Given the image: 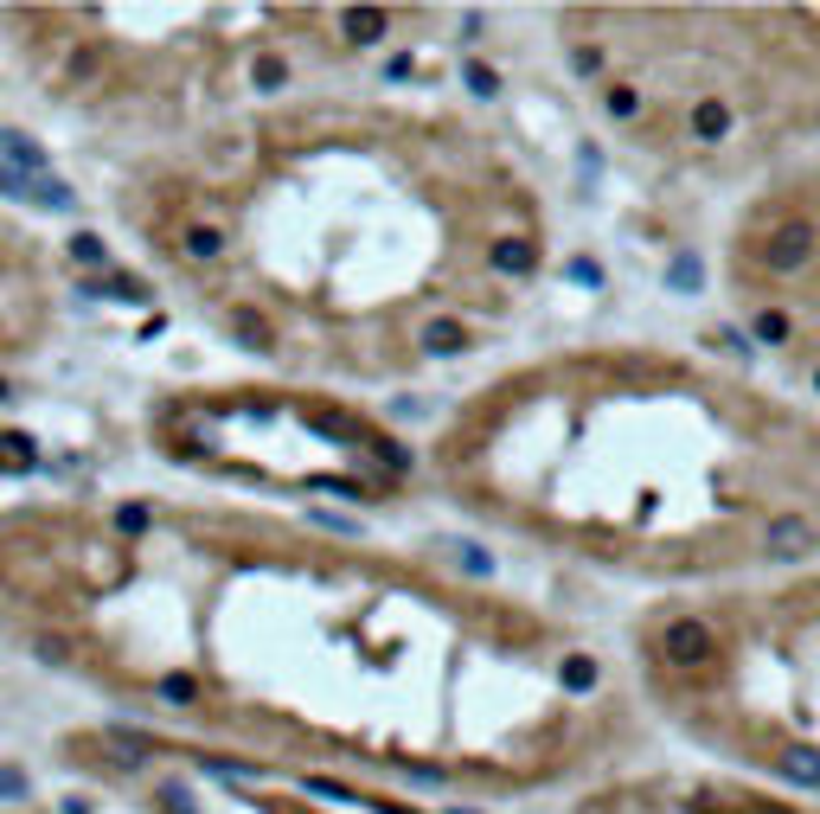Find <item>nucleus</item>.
Listing matches in <instances>:
<instances>
[{
  "mask_svg": "<svg viewBox=\"0 0 820 814\" xmlns=\"http://www.w3.org/2000/svg\"><path fill=\"white\" fill-rule=\"evenodd\" d=\"M763 264L776 276H802L815 264V225H782V231L763 244Z\"/></svg>",
  "mask_w": 820,
  "mask_h": 814,
  "instance_id": "f257e3e1",
  "label": "nucleus"
},
{
  "mask_svg": "<svg viewBox=\"0 0 820 814\" xmlns=\"http://www.w3.org/2000/svg\"><path fill=\"white\" fill-rule=\"evenodd\" d=\"M661 654H667L674 667H705V661H712V628H705V622H692V615L667 622V635H661Z\"/></svg>",
  "mask_w": 820,
  "mask_h": 814,
  "instance_id": "f03ea898",
  "label": "nucleus"
},
{
  "mask_svg": "<svg viewBox=\"0 0 820 814\" xmlns=\"http://www.w3.org/2000/svg\"><path fill=\"white\" fill-rule=\"evenodd\" d=\"M815 545V526L802 520V513H782V520H769V558H802Z\"/></svg>",
  "mask_w": 820,
  "mask_h": 814,
  "instance_id": "7ed1b4c3",
  "label": "nucleus"
},
{
  "mask_svg": "<svg viewBox=\"0 0 820 814\" xmlns=\"http://www.w3.org/2000/svg\"><path fill=\"white\" fill-rule=\"evenodd\" d=\"M302 423H308V430H321V436H334V443H346V449H366V436H372V430H359V423H353V417H341V410H302Z\"/></svg>",
  "mask_w": 820,
  "mask_h": 814,
  "instance_id": "20e7f679",
  "label": "nucleus"
},
{
  "mask_svg": "<svg viewBox=\"0 0 820 814\" xmlns=\"http://www.w3.org/2000/svg\"><path fill=\"white\" fill-rule=\"evenodd\" d=\"M776 770H782V783H795V789H820V750L815 745H795L776 756Z\"/></svg>",
  "mask_w": 820,
  "mask_h": 814,
  "instance_id": "39448f33",
  "label": "nucleus"
},
{
  "mask_svg": "<svg viewBox=\"0 0 820 814\" xmlns=\"http://www.w3.org/2000/svg\"><path fill=\"white\" fill-rule=\"evenodd\" d=\"M692 136L718 148V141L731 136V103H718V97H699V103H692Z\"/></svg>",
  "mask_w": 820,
  "mask_h": 814,
  "instance_id": "423d86ee",
  "label": "nucleus"
},
{
  "mask_svg": "<svg viewBox=\"0 0 820 814\" xmlns=\"http://www.w3.org/2000/svg\"><path fill=\"white\" fill-rule=\"evenodd\" d=\"M494 270L500 276H533L539 270V244H533V238H500V244H494Z\"/></svg>",
  "mask_w": 820,
  "mask_h": 814,
  "instance_id": "0eeeda50",
  "label": "nucleus"
},
{
  "mask_svg": "<svg viewBox=\"0 0 820 814\" xmlns=\"http://www.w3.org/2000/svg\"><path fill=\"white\" fill-rule=\"evenodd\" d=\"M341 33L353 39V46H379V39H385V7H346Z\"/></svg>",
  "mask_w": 820,
  "mask_h": 814,
  "instance_id": "6e6552de",
  "label": "nucleus"
},
{
  "mask_svg": "<svg viewBox=\"0 0 820 814\" xmlns=\"http://www.w3.org/2000/svg\"><path fill=\"white\" fill-rule=\"evenodd\" d=\"M33 469H39V449H33V436L7 430V436H0V475H33Z\"/></svg>",
  "mask_w": 820,
  "mask_h": 814,
  "instance_id": "1a4fd4ad",
  "label": "nucleus"
},
{
  "mask_svg": "<svg viewBox=\"0 0 820 814\" xmlns=\"http://www.w3.org/2000/svg\"><path fill=\"white\" fill-rule=\"evenodd\" d=\"M462 346H469V328H462V321H430V328H423V353H430V359H456Z\"/></svg>",
  "mask_w": 820,
  "mask_h": 814,
  "instance_id": "9d476101",
  "label": "nucleus"
},
{
  "mask_svg": "<svg viewBox=\"0 0 820 814\" xmlns=\"http://www.w3.org/2000/svg\"><path fill=\"white\" fill-rule=\"evenodd\" d=\"M789 334H795V321H789L782 308H763L751 321V340H763V346H789Z\"/></svg>",
  "mask_w": 820,
  "mask_h": 814,
  "instance_id": "9b49d317",
  "label": "nucleus"
},
{
  "mask_svg": "<svg viewBox=\"0 0 820 814\" xmlns=\"http://www.w3.org/2000/svg\"><path fill=\"white\" fill-rule=\"evenodd\" d=\"M699 282H705V264H699V257H692V251H680V257H674V264H667V289H680V295H692V289H699Z\"/></svg>",
  "mask_w": 820,
  "mask_h": 814,
  "instance_id": "f8f14e48",
  "label": "nucleus"
},
{
  "mask_svg": "<svg viewBox=\"0 0 820 814\" xmlns=\"http://www.w3.org/2000/svg\"><path fill=\"white\" fill-rule=\"evenodd\" d=\"M71 264H84V270H103V264H110V251H103V238H90V231H77V238H71Z\"/></svg>",
  "mask_w": 820,
  "mask_h": 814,
  "instance_id": "ddd939ff",
  "label": "nucleus"
},
{
  "mask_svg": "<svg viewBox=\"0 0 820 814\" xmlns=\"http://www.w3.org/2000/svg\"><path fill=\"white\" fill-rule=\"evenodd\" d=\"M218 251H225V238H218L212 225H193V231H187V257H193V264H212Z\"/></svg>",
  "mask_w": 820,
  "mask_h": 814,
  "instance_id": "4468645a",
  "label": "nucleus"
},
{
  "mask_svg": "<svg viewBox=\"0 0 820 814\" xmlns=\"http://www.w3.org/2000/svg\"><path fill=\"white\" fill-rule=\"evenodd\" d=\"M558 679H564L571 692H590V686H597V661H590V654H571V661L558 667Z\"/></svg>",
  "mask_w": 820,
  "mask_h": 814,
  "instance_id": "2eb2a0df",
  "label": "nucleus"
},
{
  "mask_svg": "<svg viewBox=\"0 0 820 814\" xmlns=\"http://www.w3.org/2000/svg\"><path fill=\"white\" fill-rule=\"evenodd\" d=\"M366 449H372L392 475H405V469H410V449H405V443H392V436H366Z\"/></svg>",
  "mask_w": 820,
  "mask_h": 814,
  "instance_id": "dca6fc26",
  "label": "nucleus"
},
{
  "mask_svg": "<svg viewBox=\"0 0 820 814\" xmlns=\"http://www.w3.org/2000/svg\"><path fill=\"white\" fill-rule=\"evenodd\" d=\"M110 745H116V750H110V756H116V763H123V770H136L141 756H148V750H154V745H148V738H136V732H110Z\"/></svg>",
  "mask_w": 820,
  "mask_h": 814,
  "instance_id": "f3484780",
  "label": "nucleus"
},
{
  "mask_svg": "<svg viewBox=\"0 0 820 814\" xmlns=\"http://www.w3.org/2000/svg\"><path fill=\"white\" fill-rule=\"evenodd\" d=\"M161 699H167V705H193V699H200V679L193 674H167L161 679Z\"/></svg>",
  "mask_w": 820,
  "mask_h": 814,
  "instance_id": "a211bd4d",
  "label": "nucleus"
},
{
  "mask_svg": "<svg viewBox=\"0 0 820 814\" xmlns=\"http://www.w3.org/2000/svg\"><path fill=\"white\" fill-rule=\"evenodd\" d=\"M302 789H308V796H321V802H359V796H353L346 783H334V776H302Z\"/></svg>",
  "mask_w": 820,
  "mask_h": 814,
  "instance_id": "6ab92c4d",
  "label": "nucleus"
},
{
  "mask_svg": "<svg viewBox=\"0 0 820 814\" xmlns=\"http://www.w3.org/2000/svg\"><path fill=\"white\" fill-rule=\"evenodd\" d=\"M116 533H129V539H141V533H148V507H141V500L116 507Z\"/></svg>",
  "mask_w": 820,
  "mask_h": 814,
  "instance_id": "aec40b11",
  "label": "nucleus"
},
{
  "mask_svg": "<svg viewBox=\"0 0 820 814\" xmlns=\"http://www.w3.org/2000/svg\"><path fill=\"white\" fill-rule=\"evenodd\" d=\"M26 770H13V763H0V802H26Z\"/></svg>",
  "mask_w": 820,
  "mask_h": 814,
  "instance_id": "412c9836",
  "label": "nucleus"
},
{
  "mask_svg": "<svg viewBox=\"0 0 820 814\" xmlns=\"http://www.w3.org/2000/svg\"><path fill=\"white\" fill-rule=\"evenodd\" d=\"M33 200L39 205H71V187L65 180H52V174H39V180H33Z\"/></svg>",
  "mask_w": 820,
  "mask_h": 814,
  "instance_id": "4be33fe9",
  "label": "nucleus"
},
{
  "mask_svg": "<svg viewBox=\"0 0 820 814\" xmlns=\"http://www.w3.org/2000/svg\"><path fill=\"white\" fill-rule=\"evenodd\" d=\"M282 77H289V65H282L276 52H264V59H257V90H282Z\"/></svg>",
  "mask_w": 820,
  "mask_h": 814,
  "instance_id": "5701e85b",
  "label": "nucleus"
},
{
  "mask_svg": "<svg viewBox=\"0 0 820 814\" xmlns=\"http://www.w3.org/2000/svg\"><path fill=\"white\" fill-rule=\"evenodd\" d=\"M231 328H238V340H244V346H270V328H264L257 315H238Z\"/></svg>",
  "mask_w": 820,
  "mask_h": 814,
  "instance_id": "b1692460",
  "label": "nucleus"
},
{
  "mask_svg": "<svg viewBox=\"0 0 820 814\" xmlns=\"http://www.w3.org/2000/svg\"><path fill=\"white\" fill-rule=\"evenodd\" d=\"M161 809H167V814H200V809H193V796H187L180 783H161Z\"/></svg>",
  "mask_w": 820,
  "mask_h": 814,
  "instance_id": "393cba45",
  "label": "nucleus"
},
{
  "mask_svg": "<svg viewBox=\"0 0 820 814\" xmlns=\"http://www.w3.org/2000/svg\"><path fill=\"white\" fill-rule=\"evenodd\" d=\"M462 84H469L475 97H494V90H500V77H494L487 65H469V71H462Z\"/></svg>",
  "mask_w": 820,
  "mask_h": 814,
  "instance_id": "a878e982",
  "label": "nucleus"
},
{
  "mask_svg": "<svg viewBox=\"0 0 820 814\" xmlns=\"http://www.w3.org/2000/svg\"><path fill=\"white\" fill-rule=\"evenodd\" d=\"M603 103H610V116H635V110H641V97H635L628 84H615V90L603 97Z\"/></svg>",
  "mask_w": 820,
  "mask_h": 814,
  "instance_id": "bb28decb",
  "label": "nucleus"
},
{
  "mask_svg": "<svg viewBox=\"0 0 820 814\" xmlns=\"http://www.w3.org/2000/svg\"><path fill=\"white\" fill-rule=\"evenodd\" d=\"M571 282H584V289H603V270H597L590 257H571Z\"/></svg>",
  "mask_w": 820,
  "mask_h": 814,
  "instance_id": "cd10ccee",
  "label": "nucleus"
},
{
  "mask_svg": "<svg viewBox=\"0 0 820 814\" xmlns=\"http://www.w3.org/2000/svg\"><path fill=\"white\" fill-rule=\"evenodd\" d=\"M462 571H469V577H487V571H494V558H487L481 545H462Z\"/></svg>",
  "mask_w": 820,
  "mask_h": 814,
  "instance_id": "c85d7f7f",
  "label": "nucleus"
},
{
  "mask_svg": "<svg viewBox=\"0 0 820 814\" xmlns=\"http://www.w3.org/2000/svg\"><path fill=\"white\" fill-rule=\"evenodd\" d=\"M571 65L584 71V77H597V71H603V52H597V46H577V52H571Z\"/></svg>",
  "mask_w": 820,
  "mask_h": 814,
  "instance_id": "c756f323",
  "label": "nucleus"
},
{
  "mask_svg": "<svg viewBox=\"0 0 820 814\" xmlns=\"http://www.w3.org/2000/svg\"><path fill=\"white\" fill-rule=\"evenodd\" d=\"M398 770H405L410 783H423V789H430V783H443V770H436V763H398Z\"/></svg>",
  "mask_w": 820,
  "mask_h": 814,
  "instance_id": "7c9ffc66",
  "label": "nucleus"
},
{
  "mask_svg": "<svg viewBox=\"0 0 820 814\" xmlns=\"http://www.w3.org/2000/svg\"><path fill=\"white\" fill-rule=\"evenodd\" d=\"M308 487H321V494H346V500L359 494V487H353V481H341V475H315V481H308Z\"/></svg>",
  "mask_w": 820,
  "mask_h": 814,
  "instance_id": "2f4dec72",
  "label": "nucleus"
},
{
  "mask_svg": "<svg viewBox=\"0 0 820 814\" xmlns=\"http://www.w3.org/2000/svg\"><path fill=\"white\" fill-rule=\"evenodd\" d=\"M379 814H410V809H398V802H379Z\"/></svg>",
  "mask_w": 820,
  "mask_h": 814,
  "instance_id": "473e14b6",
  "label": "nucleus"
},
{
  "mask_svg": "<svg viewBox=\"0 0 820 814\" xmlns=\"http://www.w3.org/2000/svg\"><path fill=\"white\" fill-rule=\"evenodd\" d=\"M815 392H820V366H815Z\"/></svg>",
  "mask_w": 820,
  "mask_h": 814,
  "instance_id": "72a5a7b5",
  "label": "nucleus"
}]
</instances>
